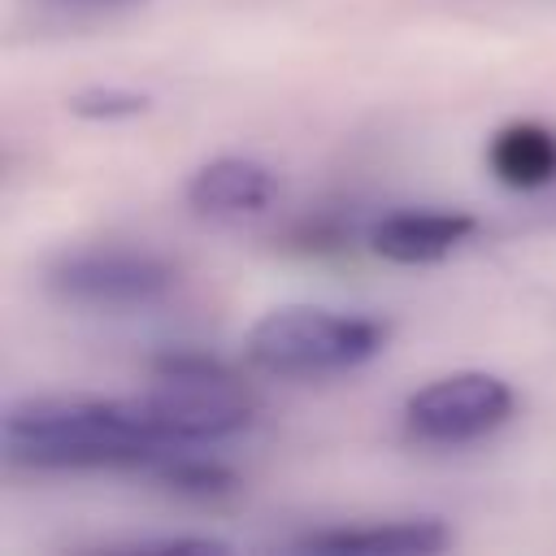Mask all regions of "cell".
<instances>
[{"label": "cell", "instance_id": "cell-2", "mask_svg": "<svg viewBox=\"0 0 556 556\" xmlns=\"http://www.w3.org/2000/svg\"><path fill=\"white\" fill-rule=\"evenodd\" d=\"M135 426L165 447L217 443L252 426L256 400L230 378V369L204 352H169L156 361V387L126 395Z\"/></svg>", "mask_w": 556, "mask_h": 556}, {"label": "cell", "instance_id": "cell-5", "mask_svg": "<svg viewBox=\"0 0 556 556\" xmlns=\"http://www.w3.org/2000/svg\"><path fill=\"white\" fill-rule=\"evenodd\" d=\"M508 413H513V387L495 374H482V369L434 378L430 387H421L404 404L408 430L417 439H430V443L482 439L486 430L504 426Z\"/></svg>", "mask_w": 556, "mask_h": 556}, {"label": "cell", "instance_id": "cell-4", "mask_svg": "<svg viewBox=\"0 0 556 556\" xmlns=\"http://www.w3.org/2000/svg\"><path fill=\"white\" fill-rule=\"evenodd\" d=\"M174 282H178V269L169 261L152 252H130V248L74 252L48 274V287L61 300L83 308H143L165 300Z\"/></svg>", "mask_w": 556, "mask_h": 556}, {"label": "cell", "instance_id": "cell-9", "mask_svg": "<svg viewBox=\"0 0 556 556\" xmlns=\"http://www.w3.org/2000/svg\"><path fill=\"white\" fill-rule=\"evenodd\" d=\"M491 169L508 187H543L556 178V135L539 122L504 126L486 152Z\"/></svg>", "mask_w": 556, "mask_h": 556}, {"label": "cell", "instance_id": "cell-3", "mask_svg": "<svg viewBox=\"0 0 556 556\" xmlns=\"http://www.w3.org/2000/svg\"><path fill=\"white\" fill-rule=\"evenodd\" d=\"M387 343V321L365 313H334L313 304H287L265 313L248 339L243 352L256 369L278 378H313V374H339L356 369L369 356H378Z\"/></svg>", "mask_w": 556, "mask_h": 556}, {"label": "cell", "instance_id": "cell-10", "mask_svg": "<svg viewBox=\"0 0 556 556\" xmlns=\"http://www.w3.org/2000/svg\"><path fill=\"white\" fill-rule=\"evenodd\" d=\"M152 465H161V482L178 495H195V500H208V495H226L235 486V473L217 460H204V456H191V452H174L165 447Z\"/></svg>", "mask_w": 556, "mask_h": 556}, {"label": "cell", "instance_id": "cell-8", "mask_svg": "<svg viewBox=\"0 0 556 556\" xmlns=\"http://www.w3.org/2000/svg\"><path fill=\"white\" fill-rule=\"evenodd\" d=\"M452 547V530L439 517H408V521H374V526H343L317 530L300 539V552H365V556H421Z\"/></svg>", "mask_w": 556, "mask_h": 556}, {"label": "cell", "instance_id": "cell-12", "mask_svg": "<svg viewBox=\"0 0 556 556\" xmlns=\"http://www.w3.org/2000/svg\"><path fill=\"white\" fill-rule=\"evenodd\" d=\"M83 4H126V0H83Z\"/></svg>", "mask_w": 556, "mask_h": 556}, {"label": "cell", "instance_id": "cell-11", "mask_svg": "<svg viewBox=\"0 0 556 556\" xmlns=\"http://www.w3.org/2000/svg\"><path fill=\"white\" fill-rule=\"evenodd\" d=\"M148 96L143 91H126V87H87L70 96V113L87 117V122H117V117H139L148 113Z\"/></svg>", "mask_w": 556, "mask_h": 556}, {"label": "cell", "instance_id": "cell-1", "mask_svg": "<svg viewBox=\"0 0 556 556\" xmlns=\"http://www.w3.org/2000/svg\"><path fill=\"white\" fill-rule=\"evenodd\" d=\"M0 447L4 460L35 469L152 465L161 456V447L135 426L126 400H91V395L13 400L0 421Z\"/></svg>", "mask_w": 556, "mask_h": 556}, {"label": "cell", "instance_id": "cell-7", "mask_svg": "<svg viewBox=\"0 0 556 556\" xmlns=\"http://www.w3.org/2000/svg\"><path fill=\"white\" fill-rule=\"evenodd\" d=\"M278 195V178L269 165L252 161V156H217L208 165L195 169V178L187 182V200L191 208L208 213V217H239V213H261L269 208Z\"/></svg>", "mask_w": 556, "mask_h": 556}, {"label": "cell", "instance_id": "cell-6", "mask_svg": "<svg viewBox=\"0 0 556 556\" xmlns=\"http://www.w3.org/2000/svg\"><path fill=\"white\" fill-rule=\"evenodd\" d=\"M473 230H478V222L469 213L404 208V213H387L369 230V248L395 265H426V261H443L447 252H456Z\"/></svg>", "mask_w": 556, "mask_h": 556}]
</instances>
